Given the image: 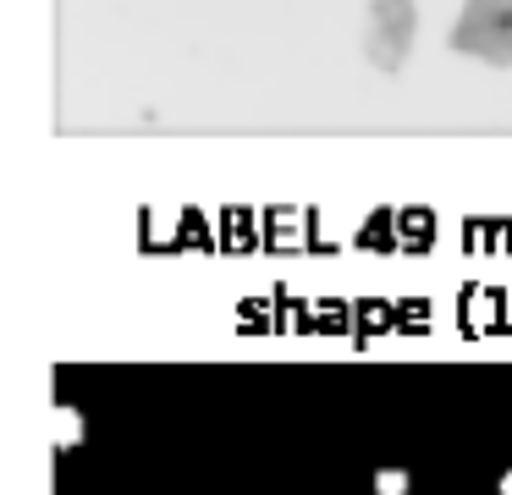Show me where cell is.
Instances as JSON below:
<instances>
[{
  "mask_svg": "<svg viewBox=\"0 0 512 495\" xmlns=\"http://www.w3.org/2000/svg\"><path fill=\"white\" fill-rule=\"evenodd\" d=\"M446 50L485 66H512V0H463Z\"/></svg>",
  "mask_w": 512,
  "mask_h": 495,
  "instance_id": "1",
  "label": "cell"
},
{
  "mask_svg": "<svg viewBox=\"0 0 512 495\" xmlns=\"http://www.w3.org/2000/svg\"><path fill=\"white\" fill-rule=\"evenodd\" d=\"M419 33V6L413 0H369L364 6V61L375 72H402Z\"/></svg>",
  "mask_w": 512,
  "mask_h": 495,
  "instance_id": "2",
  "label": "cell"
},
{
  "mask_svg": "<svg viewBox=\"0 0 512 495\" xmlns=\"http://www.w3.org/2000/svg\"><path fill=\"white\" fill-rule=\"evenodd\" d=\"M78 440H83V413L61 402V407H56V451H72Z\"/></svg>",
  "mask_w": 512,
  "mask_h": 495,
  "instance_id": "3",
  "label": "cell"
},
{
  "mask_svg": "<svg viewBox=\"0 0 512 495\" xmlns=\"http://www.w3.org/2000/svg\"><path fill=\"white\" fill-rule=\"evenodd\" d=\"M408 490H413L408 468H380L375 473V495H408Z\"/></svg>",
  "mask_w": 512,
  "mask_h": 495,
  "instance_id": "4",
  "label": "cell"
},
{
  "mask_svg": "<svg viewBox=\"0 0 512 495\" xmlns=\"http://www.w3.org/2000/svg\"><path fill=\"white\" fill-rule=\"evenodd\" d=\"M496 490H501V495H512V468L501 473V484H496Z\"/></svg>",
  "mask_w": 512,
  "mask_h": 495,
  "instance_id": "5",
  "label": "cell"
}]
</instances>
